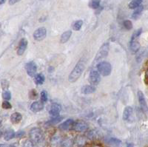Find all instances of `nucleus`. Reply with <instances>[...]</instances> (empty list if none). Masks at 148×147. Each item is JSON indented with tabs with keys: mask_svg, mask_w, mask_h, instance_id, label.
Here are the masks:
<instances>
[{
	"mask_svg": "<svg viewBox=\"0 0 148 147\" xmlns=\"http://www.w3.org/2000/svg\"><path fill=\"white\" fill-rule=\"evenodd\" d=\"M86 66V60L84 59H82L78 62L76 66L74 67L73 70H72V72L69 75L68 77V80L71 83H74L76 82L78 79L80 78L82 72H84V69H85Z\"/></svg>",
	"mask_w": 148,
	"mask_h": 147,
	"instance_id": "1",
	"label": "nucleus"
},
{
	"mask_svg": "<svg viewBox=\"0 0 148 147\" xmlns=\"http://www.w3.org/2000/svg\"><path fill=\"white\" fill-rule=\"evenodd\" d=\"M30 139L35 144V145L40 146L45 141L44 133L42 130L38 127H34L30 130L29 132Z\"/></svg>",
	"mask_w": 148,
	"mask_h": 147,
	"instance_id": "2",
	"label": "nucleus"
},
{
	"mask_svg": "<svg viewBox=\"0 0 148 147\" xmlns=\"http://www.w3.org/2000/svg\"><path fill=\"white\" fill-rule=\"evenodd\" d=\"M97 70L103 76H108L110 75L111 72H112V66L109 62H101L98 64Z\"/></svg>",
	"mask_w": 148,
	"mask_h": 147,
	"instance_id": "3",
	"label": "nucleus"
},
{
	"mask_svg": "<svg viewBox=\"0 0 148 147\" xmlns=\"http://www.w3.org/2000/svg\"><path fill=\"white\" fill-rule=\"evenodd\" d=\"M110 50V44L108 42H105L101 45L100 49L98 51L97 54L96 55L94 62H98V61L101 60V59H104L105 57L108 56V53H109Z\"/></svg>",
	"mask_w": 148,
	"mask_h": 147,
	"instance_id": "4",
	"label": "nucleus"
},
{
	"mask_svg": "<svg viewBox=\"0 0 148 147\" xmlns=\"http://www.w3.org/2000/svg\"><path fill=\"white\" fill-rule=\"evenodd\" d=\"M100 75L101 74L97 70H91L89 75V81L91 85L96 86L99 84L100 81H101V76H100Z\"/></svg>",
	"mask_w": 148,
	"mask_h": 147,
	"instance_id": "5",
	"label": "nucleus"
},
{
	"mask_svg": "<svg viewBox=\"0 0 148 147\" xmlns=\"http://www.w3.org/2000/svg\"><path fill=\"white\" fill-rule=\"evenodd\" d=\"M46 36H47V30H46L45 27H42L34 31L33 36L36 41L40 42V41H42L43 39H45Z\"/></svg>",
	"mask_w": 148,
	"mask_h": 147,
	"instance_id": "6",
	"label": "nucleus"
},
{
	"mask_svg": "<svg viewBox=\"0 0 148 147\" xmlns=\"http://www.w3.org/2000/svg\"><path fill=\"white\" fill-rule=\"evenodd\" d=\"M73 129L76 132H84L88 129V124L83 120H78L74 123Z\"/></svg>",
	"mask_w": 148,
	"mask_h": 147,
	"instance_id": "7",
	"label": "nucleus"
},
{
	"mask_svg": "<svg viewBox=\"0 0 148 147\" xmlns=\"http://www.w3.org/2000/svg\"><path fill=\"white\" fill-rule=\"evenodd\" d=\"M26 72L30 77H34L37 71V65L34 62H29L25 65Z\"/></svg>",
	"mask_w": 148,
	"mask_h": 147,
	"instance_id": "8",
	"label": "nucleus"
},
{
	"mask_svg": "<svg viewBox=\"0 0 148 147\" xmlns=\"http://www.w3.org/2000/svg\"><path fill=\"white\" fill-rule=\"evenodd\" d=\"M61 110H62V107H61L60 104L53 103V104H51V107H50L49 114L52 117H56V116H59Z\"/></svg>",
	"mask_w": 148,
	"mask_h": 147,
	"instance_id": "9",
	"label": "nucleus"
},
{
	"mask_svg": "<svg viewBox=\"0 0 148 147\" xmlns=\"http://www.w3.org/2000/svg\"><path fill=\"white\" fill-rule=\"evenodd\" d=\"M137 95H138V102H139V104L141 106V108L142 109V110L145 111H148V107L147 104V101L146 99H145V95L141 90L138 91V93H137Z\"/></svg>",
	"mask_w": 148,
	"mask_h": 147,
	"instance_id": "10",
	"label": "nucleus"
},
{
	"mask_svg": "<svg viewBox=\"0 0 148 147\" xmlns=\"http://www.w3.org/2000/svg\"><path fill=\"white\" fill-rule=\"evenodd\" d=\"M27 47V41L25 38H23L20 40L19 43H18V48H17V55H22L25 52L26 49Z\"/></svg>",
	"mask_w": 148,
	"mask_h": 147,
	"instance_id": "11",
	"label": "nucleus"
},
{
	"mask_svg": "<svg viewBox=\"0 0 148 147\" xmlns=\"http://www.w3.org/2000/svg\"><path fill=\"white\" fill-rule=\"evenodd\" d=\"M74 123L75 122H74V120H73V119H67V120H66L64 122L62 123V124L59 126V128L61 130L63 131L69 130L70 129H71V128L73 127Z\"/></svg>",
	"mask_w": 148,
	"mask_h": 147,
	"instance_id": "12",
	"label": "nucleus"
},
{
	"mask_svg": "<svg viewBox=\"0 0 148 147\" xmlns=\"http://www.w3.org/2000/svg\"><path fill=\"white\" fill-rule=\"evenodd\" d=\"M44 109V104L42 101H34L30 106V110L34 112H40Z\"/></svg>",
	"mask_w": 148,
	"mask_h": 147,
	"instance_id": "13",
	"label": "nucleus"
},
{
	"mask_svg": "<svg viewBox=\"0 0 148 147\" xmlns=\"http://www.w3.org/2000/svg\"><path fill=\"white\" fill-rule=\"evenodd\" d=\"M133 109L132 108V107H126L124 109V112H123V120H129L130 118H131L132 115H133Z\"/></svg>",
	"mask_w": 148,
	"mask_h": 147,
	"instance_id": "14",
	"label": "nucleus"
},
{
	"mask_svg": "<svg viewBox=\"0 0 148 147\" xmlns=\"http://www.w3.org/2000/svg\"><path fill=\"white\" fill-rule=\"evenodd\" d=\"M140 47V43L137 41V39H134V40H130V50H131L132 53H137L139 50Z\"/></svg>",
	"mask_w": 148,
	"mask_h": 147,
	"instance_id": "15",
	"label": "nucleus"
},
{
	"mask_svg": "<svg viewBox=\"0 0 148 147\" xmlns=\"http://www.w3.org/2000/svg\"><path fill=\"white\" fill-rule=\"evenodd\" d=\"M82 93L88 95V94H92L96 92V87L93 85H84L81 89Z\"/></svg>",
	"mask_w": 148,
	"mask_h": 147,
	"instance_id": "16",
	"label": "nucleus"
},
{
	"mask_svg": "<svg viewBox=\"0 0 148 147\" xmlns=\"http://www.w3.org/2000/svg\"><path fill=\"white\" fill-rule=\"evenodd\" d=\"M22 119V116L21 115V113L19 112H14L10 116V121H11L13 124H18L20 122Z\"/></svg>",
	"mask_w": 148,
	"mask_h": 147,
	"instance_id": "17",
	"label": "nucleus"
},
{
	"mask_svg": "<svg viewBox=\"0 0 148 147\" xmlns=\"http://www.w3.org/2000/svg\"><path fill=\"white\" fill-rule=\"evenodd\" d=\"M71 36H72V31L71 30H67V31L64 32L62 35L61 36L60 42L62 44L66 43L67 42H68Z\"/></svg>",
	"mask_w": 148,
	"mask_h": 147,
	"instance_id": "18",
	"label": "nucleus"
},
{
	"mask_svg": "<svg viewBox=\"0 0 148 147\" xmlns=\"http://www.w3.org/2000/svg\"><path fill=\"white\" fill-rule=\"evenodd\" d=\"M64 119L63 116H56V117H53L51 120H48L47 123H46V125L47 126H53L55 125V124H57L59 123L62 122V120Z\"/></svg>",
	"mask_w": 148,
	"mask_h": 147,
	"instance_id": "19",
	"label": "nucleus"
},
{
	"mask_svg": "<svg viewBox=\"0 0 148 147\" xmlns=\"http://www.w3.org/2000/svg\"><path fill=\"white\" fill-rule=\"evenodd\" d=\"M74 145V140L72 137H66L62 142V147H73Z\"/></svg>",
	"mask_w": 148,
	"mask_h": 147,
	"instance_id": "20",
	"label": "nucleus"
},
{
	"mask_svg": "<svg viewBox=\"0 0 148 147\" xmlns=\"http://www.w3.org/2000/svg\"><path fill=\"white\" fill-rule=\"evenodd\" d=\"M14 137H16V133L13 129H8V130L5 131V134H4V139L7 141L11 140Z\"/></svg>",
	"mask_w": 148,
	"mask_h": 147,
	"instance_id": "21",
	"label": "nucleus"
},
{
	"mask_svg": "<svg viewBox=\"0 0 148 147\" xmlns=\"http://www.w3.org/2000/svg\"><path fill=\"white\" fill-rule=\"evenodd\" d=\"M143 10L144 6H142V5L141 6V5H140L139 7L136 8V10H134V12H133V14H132V18H133V19H137V18H139L140 16L141 15V13H142Z\"/></svg>",
	"mask_w": 148,
	"mask_h": 147,
	"instance_id": "22",
	"label": "nucleus"
},
{
	"mask_svg": "<svg viewBox=\"0 0 148 147\" xmlns=\"http://www.w3.org/2000/svg\"><path fill=\"white\" fill-rule=\"evenodd\" d=\"M142 2H143V0H132L128 6L130 9H136L139 7Z\"/></svg>",
	"mask_w": 148,
	"mask_h": 147,
	"instance_id": "23",
	"label": "nucleus"
},
{
	"mask_svg": "<svg viewBox=\"0 0 148 147\" xmlns=\"http://www.w3.org/2000/svg\"><path fill=\"white\" fill-rule=\"evenodd\" d=\"M45 75L43 74H38V75H36L35 78V81L38 85H41L45 82Z\"/></svg>",
	"mask_w": 148,
	"mask_h": 147,
	"instance_id": "24",
	"label": "nucleus"
},
{
	"mask_svg": "<svg viewBox=\"0 0 148 147\" xmlns=\"http://www.w3.org/2000/svg\"><path fill=\"white\" fill-rule=\"evenodd\" d=\"M62 140H61V137L59 136H54L51 140V144H52V146H58L59 145H62Z\"/></svg>",
	"mask_w": 148,
	"mask_h": 147,
	"instance_id": "25",
	"label": "nucleus"
},
{
	"mask_svg": "<svg viewBox=\"0 0 148 147\" xmlns=\"http://www.w3.org/2000/svg\"><path fill=\"white\" fill-rule=\"evenodd\" d=\"M101 0H90V7L92 9H97L99 8Z\"/></svg>",
	"mask_w": 148,
	"mask_h": 147,
	"instance_id": "26",
	"label": "nucleus"
},
{
	"mask_svg": "<svg viewBox=\"0 0 148 147\" xmlns=\"http://www.w3.org/2000/svg\"><path fill=\"white\" fill-rule=\"evenodd\" d=\"M82 25H83L82 20L76 21V22L73 23V29L74 30H76V31H78V30H79L82 28Z\"/></svg>",
	"mask_w": 148,
	"mask_h": 147,
	"instance_id": "27",
	"label": "nucleus"
},
{
	"mask_svg": "<svg viewBox=\"0 0 148 147\" xmlns=\"http://www.w3.org/2000/svg\"><path fill=\"white\" fill-rule=\"evenodd\" d=\"M76 142L79 146H84V144H86V138L84 137H82V136H79L76 138Z\"/></svg>",
	"mask_w": 148,
	"mask_h": 147,
	"instance_id": "28",
	"label": "nucleus"
},
{
	"mask_svg": "<svg viewBox=\"0 0 148 147\" xmlns=\"http://www.w3.org/2000/svg\"><path fill=\"white\" fill-rule=\"evenodd\" d=\"M98 136V133L96 130H90L87 133V137L88 138L90 139V140H93L96 139Z\"/></svg>",
	"mask_w": 148,
	"mask_h": 147,
	"instance_id": "29",
	"label": "nucleus"
},
{
	"mask_svg": "<svg viewBox=\"0 0 148 147\" xmlns=\"http://www.w3.org/2000/svg\"><path fill=\"white\" fill-rule=\"evenodd\" d=\"M22 147H35V144L31 140H26L22 143Z\"/></svg>",
	"mask_w": 148,
	"mask_h": 147,
	"instance_id": "30",
	"label": "nucleus"
},
{
	"mask_svg": "<svg viewBox=\"0 0 148 147\" xmlns=\"http://www.w3.org/2000/svg\"><path fill=\"white\" fill-rule=\"evenodd\" d=\"M123 25H124L125 28L127 30H131V29L133 28V23H132L131 21H130V20L124 21V22H123Z\"/></svg>",
	"mask_w": 148,
	"mask_h": 147,
	"instance_id": "31",
	"label": "nucleus"
},
{
	"mask_svg": "<svg viewBox=\"0 0 148 147\" xmlns=\"http://www.w3.org/2000/svg\"><path fill=\"white\" fill-rule=\"evenodd\" d=\"M141 33H142V29L141 28L138 29V30H137L136 31H135L131 37V40H134V39H138V37L140 36V35L141 34Z\"/></svg>",
	"mask_w": 148,
	"mask_h": 147,
	"instance_id": "32",
	"label": "nucleus"
},
{
	"mask_svg": "<svg viewBox=\"0 0 148 147\" xmlns=\"http://www.w3.org/2000/svg\"><path fill=\"white\" fill-rule=\"evenodd\" d=\"M37 96H38V93H37L36 90H34V89L31 90L30 91V92H29V98H30V99H32V100L36 98Z\"/></svg>",
	"mask_w": 148,
	"mask_h": 147,
	"instance_id": "33",
	"label": "nucleus"
},
{
	"mask_svg": "<svg viewBox=\"0 0 148 147\" xmlns=\"http://www.w3.org/2000/svg\"><path fill=\"white\" fill-rule=\"evenodd\" d=\"M109 142L111 144H113V145H119V144H121V141L120 140H119V139L117 138H114V137H111V138H110L109 140Z\"/></svg>",
	"mask_w": 148,
	"mask_h": 147,
	"instance_id": "34",
	"label": "nucleus"
},
{
	"mask_svg": "<svg viewBox=\"0 0 148 147\" xmlns=\"http://www.w3.org/2000/svg\"><path fill=\"white\" fill-rule=\"evenodd\" d=\"M47 93L45 90L42 91L41 92V101L42 102H46L47 101Z\"/></svg>",
	"mask_w": 148,
	"mask_h": 147,
	"instance_id": "35",
	"label": "nucleus"
},
{
	"mask_svg": "<svg viewBox=\"0 0 148 147\" xmlns=\"http://www.w3.org/2000/svg\"><path fill=\"white\" fill-rule=\"evenodd\" d=\"M2 96H3V98L5 100L8 101L10 99H11V93L9 91H5L3 92V94H2Z\"/></svg>",
	"mask_w": 148,
	"mask_h": 147,
	"instance_id": "36",
	"label": "nucleus"
},
{
	"mask_svg": "<svg viewBox=\"0 0 148 147\" xmlns=\"http://www.w3.org/2000/svg\"><path fill=\"white\" fill-rule=\"evenodd\" d=\"M2 108L5 109H10L12 108L11 104H10L8 101H4L3 103H2Z\"/></svg>",
	"mask_w": 148,
	"mask_h": 147,
	"instance_id": "37",
	"label": "nucleus"
},
{
	"mask_svg": "<svg viewBox=\"0 0 148 147\" xmlns=\"http://www.w3.org/2000/svg\"><path fill=\"white\" fill-rule=\"evenodd\" d=\"M1 86H2V88L3 90H7L9 87V82L7 80H2L1 82Z\"/></svg>",
	"mask_w": 148,
	"mask_h": 147,
	"instance_id": "38",
	"label": "nucleus"
},
{
	"mask_svg": "<svg viewBox=\"0 0 148 147\" xmlns=\"http://www.w3.org/2000/svg\"><path fill=\"white\" fill-rule=\"evenodd\" d=\"M25 135V132H24V131L21 130V131H18L16 133V137H18V138H20V137H24V136Z\"/></svg>",
	"mask_w": 148,
	"mask_h": 147,
	"instance_id": "39",
	"label": "nucleus"
},
{
	"mask_svg": "<svg viewBox=\"0 0 148 147\" xmlns=\"http://www.w3.org/2000/svg\"><path fill=\"white\" fill-rule=\"evenodd\" d=\"M19 1H21V0H9V5H13L16 3V2H18Z\"/></svg>",
	"mask_w": 148,
	"mask_h": 147,
	"instance_id": "40",
	"label": "nucleus"
},
{
	"mask_svg": "<svg viewBox=\"0 0 148 147\" xmlns=\"http://www.w3.org/2000/svg\"><path fill=\"white\" fill-rule=\"evenodd\" d=\"M5 1H6V0H0V4H1V5H3L5 2Z\"/></svg>",
	"mask_w": 148,
	"mask_h": 147,
	"instance_id": "41",
	"label": "nucleus"
},
{
	"mask_svg": "<svg viewBox=\"0 0 148 147\" xmlns=\"http://www.w3.org/2000/svg\"><path fill=\"white\" fill-rule=\"evenodd\" d=\"M127 147H133V144H128Z\"/></svg>",
	"mask_w": 148,
	"mask_h": 147,
	"instance_id": "42",
	"label": "nucleus"
},
{
	"mask_svg": "<svg viewBox=\"0 0 148 147\" xmlns=\"http://www.w3.org/2000/svg\"><path fill=\"white\" fill-rule=\"evenodd\" d=\"M6 147H16V146H15L14 145H8V146H7Z\"/></svg>",
	"mask_w": 148,
	"mask_h": 147,
	"instance_id": "43",
	"label": "nucleus"
},
{
	"mask_svg": "<svg viewBox=\"0 0 148 147\" xmlns=\"http://www.w3.org/2000/svg\"><path fill=\"white\" fill-rule=\"evenodd\" d=\"M147 77H148V70H147Z\"/></svg>",
	"mask_w": 148,
	"mask_h": 147,
	"instance_id": "44",
	"label": "nucleus"
}]
</instances>
